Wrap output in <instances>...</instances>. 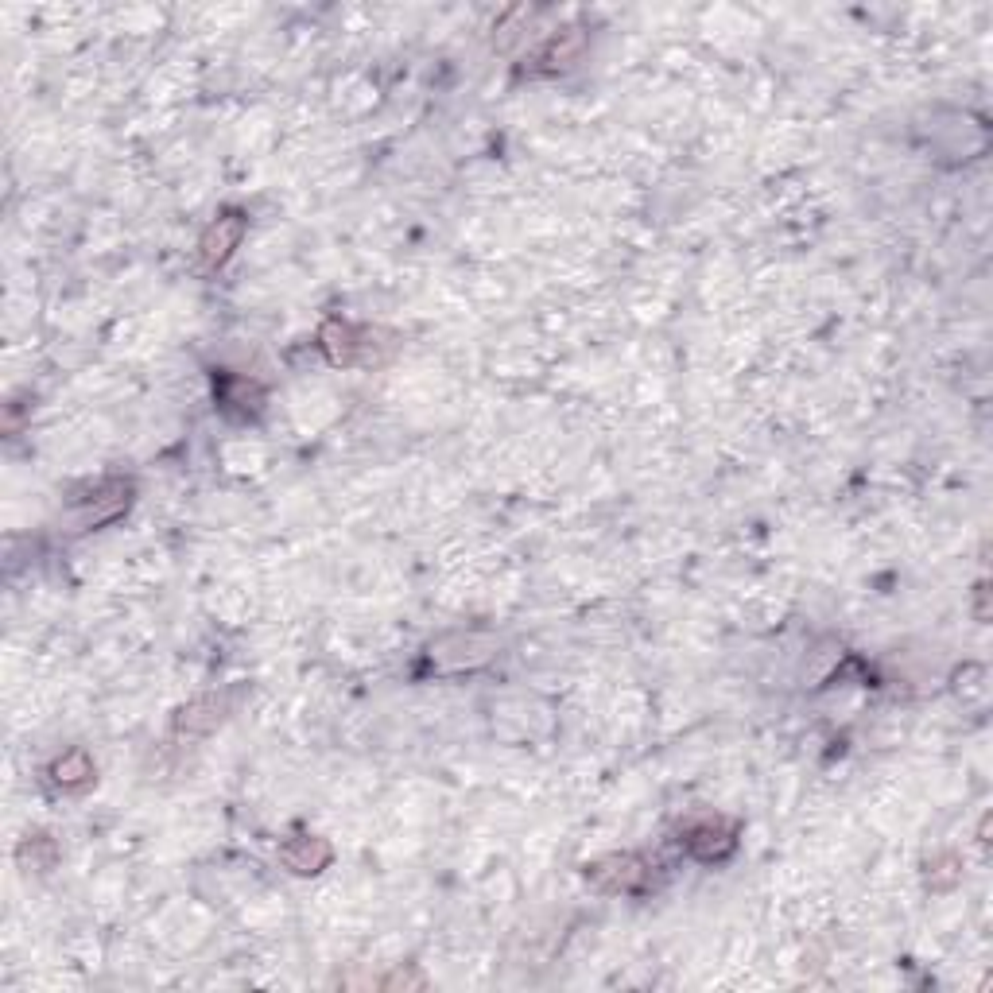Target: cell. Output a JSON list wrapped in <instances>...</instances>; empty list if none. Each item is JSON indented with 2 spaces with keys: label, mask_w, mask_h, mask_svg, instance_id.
<instances>
[{
  "label": "cell",
  "mask_w": 993,
  "mask_h": 993,
  "mask_svg": "<svg viewBox=\"0 0 993 993\" xmlns=\"http://www.w3.org/2000/svg\"><path fill=\"white\" fill-rule=\"evenodd\" d=\"M241 233H245V222H241V218H218V222L210 225V233L202 237V260H206V268L222 264V260L237 249Z\"/></svg>",
  "instance_id": "6da1fadb"
},
{
  "label": "cell",
  "mask_w": 993,
  "mask_h": 993,
  "mask_svg": "<svg viewBox=\"0 0 993 993\" xmlns=\"http://www.w3.org/2000/svg\"><path fill=\"white\" fill-rule=\"evenodd\" d=\"M687 846H691L699 858H714V854H726V850L734 846V838H730V834H718L714 823H706V827H695V831L687 834Z\"/></svg>",
  "instance_id": "7a4b0ae2"
}]
</instances>
